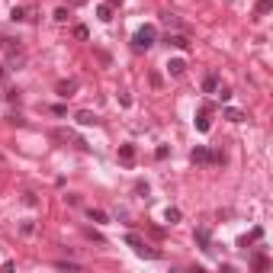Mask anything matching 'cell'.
I'll use <instances>...</instances> for the list:
<instances>
[{"mask_svg": "<svg viewBox=\"0 0 273 273\" xmlns=\"http://www.w3.org/2000/svg\"><path fill=\"white\" fill-rule=\"evenodd\" d=\"M52 138H58V141H71V145H77V148H87V141H84V138H77L74 132H68V129H55Z\"/></svg>", "mask_w": 273, "mask_h": 273, "instance_id": "obj_3", "label": "cell"}, {"mask_svg": "<svg viewBox=\"0 0 273 273\" xmlns=\"http://www.w3.org/2000/svg\"><path fill=\"white\" fill-rule=\"evenodd\" d=\"M126 244L135 251L138 257H158V251H151V248H145V241H141L138 235H126Z\"/></svg>", "mask_w": 273, "mask_h": 273, "instance_id": "obj_2", "label": "cell"}, {"mask_svg": "<svg viewBox=\"0 0 273 273\" xmlns=\"http://www.w3.org/2000/svg\"><path fill=\"white\" fill-rule=\"evenodd\" d=\"M106 3H109V6H119V3H122V0H106Z\"/></svg>", "mask_w": 273, "mask_h": 273, "instance_id": "obj_23", "label": "cell"}, {"mask_svg": "<svg viewBox=\"0 0 273 273\" xmlns=\"http://www.w3.org/2000/svg\"><path fill=\"white\" fill-rule=\"evenodd\" d=\"M167 42L174 45V49H190V39L180 36V32H177V36H167Z\"/></svg>", "mask_w": 273, "mask_h": 273, "instance_id": "obj_8", "label": "cell"}, {"mask_svg": "<svg viewBox=\"0 0 273 273\" xmlns=\"http://www.w3.org/2000/svg\"><path fill=\"white\" fill-rule=\"evenodd\" d=\"M167 71H170V74H174V77H180V74H183V71H187V61H180V58H174V61H170V65H167Z\"/></svg>", "mask_w": 273, "mask_h": 273, "instance_id": "obj_7", "label": "cell"}, {"mask_svg": "<svg viewBox=\"0 0 273 273\" xmlns=\"http://www.w3.org/2000/svg\"><path fill=\"white\" fill-rule=\"evenodd\" d=\"M196 129H200V132H209V106L200 113V119H196Z\"/></svg>", "mask_w": 273, "mask_h": 273, "instance_id": "obj_11", "label": "cell"}, {"mask_svg": "<svg viewBox=\"0 0 273 273\" xmlns=\"http://www.w3.org/2000/svg\"><path fill=\"white\" fill-rule=\"evenodd\" d=\"M55 90H58L61 97H71V93L77 90V80H58V87H55Z\"/></svg>", "mask_w": 273, "mask_h": 273, "instance_id": "obj_5", "label": "cell"}, {"mask_svg": "<svg viewBox=\"0 0 273 273\" xmlns=\"http://www.w3.org/2000/svg\"><path fill=\"white\" fill-rule=\"evenodd\" d=\"M161 19H164V23H167V26H170V29H180V19H177V16H174V13H164V16H161Z\"/></svg>", "mask_w": 273, "mask_h": 273, "instance_id": "obj_15", "label": "cell"}, {"mask_svg": "<svg viewBox=\"0 0 273 273\" xmlns=\"http://www.w3.org/2000/svg\"><path fill=\"white\" fill-rule=\"evenodd\" d=\"M215 97L222 100V103H225V100H231V87H215Z\"/></svg>", "mask_w": 273, "mask_h": 273, "instance_id": "obj_16", "label": "cell"}, {"mask_svg": "<svg viewBox=\"0 0 273 273\" xmlns=\"http://www.w3.org/2000/svg\"><path fill=\"white\" fill-rule=\"evenodd\" d=\"M193 161H196V164H206V161H222V154H209L206 148H193Z\"/></svg>", "mask_w": 273, "mask_h": 273, "instance_id": "obj_4", "label": "cell"}, {"mask_svg": "<svg viewBox=\"0 0 273 273\" xmlns=\"http://www.w3.org/2000/svg\"><path fill=\"white\" fill-rule=\"evenodd\" d=\"M74 119H77L80 126H97V113H90V109H80Z\"/></svg>", "mask_w": 273, "mask_h": 273, "instance_id": "obj_6", "label": "cell"}, {"mask_svg": "<svg viewBox=\"0 0 273 273\" xmlns=\"http://www.w3.org/2000/svg\"><path fill=\"white\" fill-rule=\"evenodd\" d=\"M154 39H158L154 26H141V29L135 32V39H132V49H135V52H148V49L154 45Z\"/></svg>", "mask_w": 273, "mask_h": 273, "instance_id": "obj_1", "label": "cell"}, {"mask_svg": "<svg viewBox=\"0 0 273 273\" xmlns=\"http://www.w3.org/2000/svg\"><path fill=\"white\" fill-rule=\"evenodd\" d=\"M55 267H58V270H80L77 264H71V261H58V264H55Z\"/></svg>", "mask_w": 273, "mask_h": 273, "instance_id": "obj_19", "label": "cell"}, {"mask_svg": "<svg viewBox=\"0 0 273 273\" xmlns=\"http://www.w3.org/2000/svg\"><path fill=\"white\" fill-rule=\"evenodd\" d=\"M270 10H273V0H257V13H261V16L270 13Z\"/></svg>", "mask_w": 273, "mask_h": 273, "instance_id": "obj_17", "label": "cell"}, {"mask_svg": "<svg viewBox=\"0 0 273 273\" xmlns=\"http://www.w3.org/2000/svg\"><path fill=\"white\" fill-rule=\"evenodd\" d=\"M119 158L126 161V164H132V161H135V148H132V145H122V148H119Z\"/></svg>", "mask_w": 273, "mask_h": 273, "instance_id": "obj_12", "label": "cell"}, {"mask_svg": "<svg viewBox=\"0 0 273 273\" xmlns=\"http://www.w3.org/2000/svg\"><path fill=\"white\" fill-rule=\"evenodd\" d=\"M68 16H71V13H68L65 6H61V10H55V23H68Z\"/></svg>", "mask_w": 273, "mask_h": 273, "instance_id": "obj_18", "label": "cell"}, {"mask_svg": "<svg viewBox=\"0 0 273 273\" xmlns=\"http://www.w3.org/2000/svg\"><path fill=\"white\" fill-rule=\"evenodd\" d=\"M196 244H200L203 251H212V248H209V231H206V228H200V231H196Z\"/></svg>", "mask_w": 273, "mask_h": 273, "instance_id": "obj_10", "label": "cell"}, {"mask_svg": "<svg viewBox=\"0 0 273 273\" xmlns=\"http://www.w3.org/2000/svg\"><path fill=\"white\" fill-rule=\"evenodd\" d=\"M225 119L228 122H244V113L241 109H225Z\"/></svg>", "mask_w": 273, "mask_h": 273, "instance_id": "obj_13", "label": "cell"}, {"mask_svg": "<svg viewBox=\"0 0 273 273\" xmlns=\"http://www.w3.org/2000/svg\"><path fill=\"white\" fill-rule=\"evenodd\" d=\"M164 218H167V222H170V225H174V222H177V218H180V212H177V209H167V212H164Z\"/></svg>", "mask_w": 273, "mask_h": 273, "instance_id": "obj_20", "label": "cell"}, {"mask_svg": "<svg viewBox=\"0 0 273 273\" xmlns=\"http://www.w3.org/2000/svg\"><path fill=\"white\" fill-rule=\"evenodd\" d=\"M68 3H71V6H84L87 0H68Z\"/></svg>", "mask_w": 273, "mask_h": 273, "instance_id": "obj_22", "label": "cell"}, {"mask_svg": "<svg viewBox=\"0 0 273 273\" xmlns=\"http://www.w3.org/2000/svg\"><path fill=\"white\" fill-rule=\"evenodd\" d=\"M97 16L103 19V23H106V19H113V6H109V3H103V6L97 10Z\"/></svg>", "mask_w": 273, "mask_h": 273, "instance_id": "obj_14", "label": "cell"}, {"mask_svg": "<svg viewBox=\"0 0 273 273\" xmlns=\"http://www.w3.org/2000/svg\"><path fill=\"white\" fill-rule=\"evenodd\" d=\"M90 218H93V222H106V212H100V209H90Z\"/></svg>", "mask_w": 273, "mask_h": 273, "instance_id": "obj_21", "label": "cell"}, {"mask_svg": "<svg viewBox=\"0 0 273 273\" xmlns=\"http://www.w3.org/2000/svg\"><path fill=\"white\" fill-rule=\"evenodd\" d=\"M215 87H218V77H215V74H206V77H203V90L215 93Z\"/></svg>", "mask_w": 273, "mask_h": 273, "instance_id": "obj_9", "label": "cell"}]
</instances>
